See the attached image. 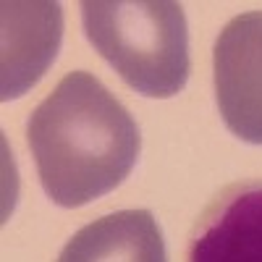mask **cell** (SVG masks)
I'll list each match as a JSON object with an SVG mask.
<instances>
[{"instance_id": "cell-6", "label": "cell", "mask_w": 262, "mask_h": 262, "mask_svg": "<svg viewBox=\"0 0 262 262\" xmlns=\"http://www.w3.org/2000/svg\"><path fill=\"white\" fill-rule=\"evenodd\" d=\"M58 262H168V252L149 210H121L76 231Z\"/></svg>"}, {"instance_id": "cell-5", "label": "cell", "mask_w": 262, "mask_h": 262, "mask_svg": "<svg viewBox=\"0 0 262 262\" xmlns=\"http://www.w3.org/2000/svg\"><path fill=\"white\" fill-rule=\"evenodd\" d=\"M58 3H3V100L42 76L60 42Z\"/></svg>"}, {"instance_id": "cell-1", "label": "cell", "mask_w": 262, "mask_h": 262, "mask_svg": "<svg viewBox=\"0 0 262 262\" xmlns=\"http://www.w3.org/2000/svg\"><path fill=\"white\" fill-rule=\"evenodd\" d=\"M39 184L60 207L113 191L137 165L139 126L100 79L74 71L37 105L27 126Z\"/></svg>"}, {"instance_id": "cell-3", "label": "cell", "mask_w": 262, "mask_h": 262, "mask_svg": "<svg viewBox=\"0 0 262 262\" xmlns=\"http://www.w3.org/2000/svg\"><path fill=\"white\" fill-rule=\"evenodd\" d=\"M215 100L231 134L262 144V11L231 18L217 34Z\"/></svg>"}, {"instance_id": "cell-4", "label": "cell", "mask_w": 262, "mask_h": 262, "mask_svg": "<svg viewBox=\"0 0 262 262\" xmlns=\"http://www.w3.org/2000/svg\"><path fill=\"white\" fill-rule=\"evenodd\" d=\"M186 262H262V179L231 184L205 207Z\"/></svg>"}, {"instance_id": "cell-2", "label": "cell", "mask_w": 262, "mask_h": 262, "mask_svg": "<svg viewBox=\"0 0 262 262\" xmlns=\"http://www.w3.org/2000/svg\"><path fill=\"white\" fill-rule=\"evenodd\" d=\"M86 39L147 97H173L189 79V32L173 0H84Z\"/></svg>"}]
</instances>
